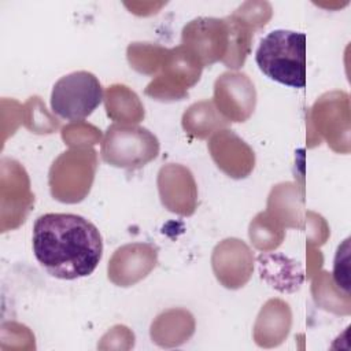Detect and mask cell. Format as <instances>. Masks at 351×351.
<instances>
[{
    "instance_id": "cell-1",
    "label": "cell",
    "mask_w": 351,
    "mask_h": 351,
    "mask_svg": "<svg viewBox=\"0 0 351 351\" xmlns=\"http://www.w3.org/2000/svg\"><path fill=\"white\" fill-rule=\"evenodd\" d=\"M33 254L52 277L77 280L95 271L103 256L99 229L86 218L70 213H47L33 225Z\"/></svg>"
},
{
    "instance_id": "cell-2",
    "label": "cell",
    "mask_w": 351,
    "mask_h": 351,
    "mask_svg": "<svg viewBox=\"0 0 351 351\" xmlns=\"http://www.w3.org/2000/svg\"><path fill=\"white\" fill-rule=\"evenodd\" d=\"M306 47L304 33L276 29L261 40L255 52L256 66L271 81L291 88H304Z\"/></svg>"
},
{
    "instance_id": "cell-3",
    "label": "cell",
    "mask_w": 351,
    "mask_h": 351,
    "mask_svg": "<svg viewBox=\"0 0 351 351\" xmlns=\"http://www.w3.org/2000/svg\"><path fill=\"white\" fill-rule=\"evenodd\" d=\"M103 88L89 71H73L60 77L51 92V110L59 118L77 122L88 118L101 103Z\"/></svg>"
},
{
    "instance_id": "cell-4",
    "label": "cell",
    "mask_w": 351,
    "mask_h": 351,
    "mask_svg": "<svg viewBox=\"0 0 351 351\" xmlns=\"http://www.w3.org/2000/svg\"><path fill=\"white\" fill-rule=\"evenodd\" d=\"M158 140L144 128L112 125L107 129L101 155L112 166L137 169L156 156Z\"/></svg>"
},
{
    "instance_id": "cell-5",
    "label": "cell",
    "mask_w": 351,
    "mask_h": 351,
    "mask_svg": "<svg viewBox=\"0 0 351 351\" xmlns=\"http://www.w3.org/2000/svg\"><path fill=\"white\" fill-rule=\"evenodd\" d=\"M348 241L350 239H346L341 245L337 248V254L335 258V269H333V277L336 281V285H341L346 292H348Z\"/></svg>"
}]
</instances>
